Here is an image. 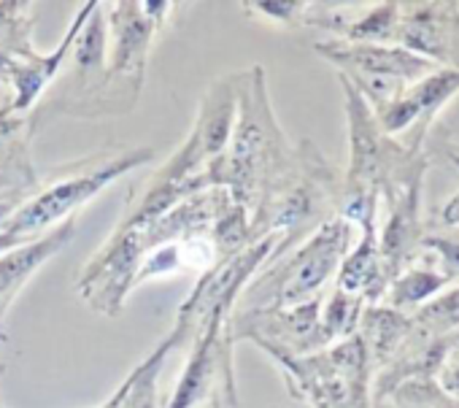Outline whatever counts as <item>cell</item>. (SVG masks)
Listing matches in <instances>:
<instances>
[{
  "instance_id": "cell-1",
  "label": "cell",
  "mask_w": 459,
  "mask_h": 408,
  "mask_svg": "<svg viewBox=\"0 0 459 408\" xmlns=\"http://www.w3.org/2000/svg\"><path fill=\"white\" fill-rule=\"evenodd\" d=\"M316 52H322L333 65L343 71V79L359 92V98L368 103L373 114L397 100L411 84L437 71L435 63L400 47L351 44L341 39L319 44Z\"/></svg>"
},
{
  "instance_id": "cell-2",
  "label": "cell",
  "mask_w": 459,
  "mask_h": 408,
  "mask_svg": "<svg viewBox=\"0 0 459 408\" xmlns=\"http://www.w3.org/2000/svg\"><path fill=\"white\" fill-rule=\"evenodd\" d=\"M146 157H149V152L125 154L122 160L100 162V165H95L87 173H74L68 178H60L55 187H49L47 192H41L30 203H25L22 209H17L14 217L6 222L4 233H9L14 239H22L25 244L33 241L39 236V230L49 228L52 222H57L60 217H65L68 212H74L76 206H82L84 200H90L92 195H98L108 181H114L130 165L143 162Z\"/></svg>"
},
{
  "instance_id": "cell-3",
  "label": "cell",
  "mask_w": 459,
  "mask_h": 408,
  "mask_svg": "<svg viewBox=\"0 0 459 408\" xmlns=\"http://www.w3.org/2000/svg\"><path fill=\"white\" fill-rule=\"evenodd\" d=\"M459 92V71L437 68L427 79L411 84L397 100L386 109L376 111L378 127L403 143L408 152L427 149V130L437 119V114L448 106V100Z\"/></svg>"
},
{
  "instance_id": "cell-4",
  "label": "cell",
  "mask_w": 459,
  "mask_h": 408,
  "mask_svg": "<svg viewBox=\"0 0 459 408\" xmlns=\"http://www.w3.org/2000/svg\"><path fill=\"white\" fill-rule=\"evenodd\" d=\"M354 225L341 214L322 222L314 239L284 265V276L279 282V306H303L311 300L325 282L343 265Z\"/></svg>"
},
{
  "instance_id": "cell-5",
  "label": "cell",
  "mask_w": 459,
  "mask_h": 408,
  "mask_svg": "<svg viewBox=\"0 0 459 408\" xmlns=\"http://www.w3.org/2000/svg\"><path fill=\"white\" fill-rule=\"evenodd\" d=\"M437 68L459 71V4H400L394 44Z\"/></svg>"
},
{
  "instance_id": "cell-6",
  "label": "cell",
  "mask_w": 459,
  "mask_h": 408,
  "mask_svg": "<svg viewBox=\"0 0 459 408\" xmlns=\"http://www.w3.org/2000/svg\"><path fill=\"white\" fill-rule=\"evenodd\" d=\"M74 233H76V217L63 222L52 236H47L41 241H30V244H25L20 249L6 252V257L0 260V319H4V314L12 306V300L20 295V290L30 279V273L39 271L41 263L55 257L74 239Z\"/></svg>"
},
{
  "instance_id": "cell-7",
  "label": "cell",
  "mask_w": 459,
  "mask_h": 408,
  "mask_svg": "<svg viewBox=\"0 0 459 408\" xmlns=\"http://www.w3.org/2000/svg\"><path fill=\"white\" fill-rule=\"evenodd\" d=\"M389 284H392V279H389L381 252H378L376 228H365L359 247L351 255H346V260H343V268L338 273V290L349 292V295H359L362 300H370L376 306L378 300H384Z\"/></svg>"
},
{
  "instance_id": "cell-8",
  "label": "cell",
  "mask_w": 459,
  "mask_h": 408,
  "mask_svg": "<svg viewBox=\"0 0 459 408\" xmlns=\"http://www.w3.org/2000/svg\"><path fill=\"white\" fill-rule=\"evenodd\" d=\"M0 189L9 195H30L39 189V178L30 168L28 127L25 119L12 111H0Z\"/></svg>"
},
{
  "instance_id": "cell-9",
  "label": "cell",
  "mask_w": 459,
  "mask_h": 408,
  "mask_svg": "<svg viewBox=\"0 0 459 408\" xmlns=\"http://www.w3.org/2000/svg\"><path fill=\"white\" fill-rule=\"evenodd\" d=\"M362 333H357L362 338L370 370H381L384 365H389V360L400 352V346L405 343L408 333H411V314L394 311L389 306H368L362 311L359 319Z\"/></svg>"
},
{
  "instance_id": "cell-10",
  "label": "cell",
  "mask_w": 459,
  "mask_h": 408,
  "mask_svg": "<svg viewBox=\"0 0 459 408\" xmlns=\"http://www.w3.org/2000/svg\"><path fill=\"white\" fill-rule=\"evenodd\" d=\"M448 284H451V279H446L440 273V268L435 265V260L427 252H419V257L389 284L384 300L394 311L416 314L421 306H427L440 292H446Z\"/></svg>"
},
{
  "instance_id": "cell-11",
  "label": "cell",
  "mask_w": 459,
  "mask_h": 408,
  "mask_svg": "<svg viewBox=\"0 0 459 408\" xmlns=\"http://www.w3.org/2000/svg\"><path fill=\"white\" fill-rule=\"evenodd\" d=\"M397 17H400V4H378L359 22L346 25L343 41L392 47L394 44V30H397Z\"/></svg>"
},
{
  "instance_id": "cell-12",
  "label": "cell",
  "mask_w": 459,
  "mask_h": 408,
  "mask_svg": "<svg viewBox=\"0 0 459 408\" xmlns=\"http://www.w3.org/2000/svg\"><path fill=\"white\" fill-rule=\"evenodd\" d=\"M411 322L419 333L429 338H443L459 330V287L440 292L435 300L421 306L416 314H411Z\"/></svg>"
},
{
  "instance_id": "cell-13",
  "label": "cell",
  "mask_w": 459,
  "mask_h": 408,
  "mask_svg": "<svg viewBox=\"0 0 459 408\" xmlns=\"http://www.w3.org/2000/svg\"><path fill=\"white\" fill-rule=\"evenodd\" d=\"M365 311V300L359 295H349L335 290L333 300L327 303L325 319H322V333L330 341H346L351 335H357L359 330V319Z\"/></svg>"
},
{
  "instance_id": "cell-14",
  "label": "cell",
  "mask_w": 459,
  "mask_h": 408,
  "mask_svg": "<svg viewBox=\"0 0 459 408\" xmlns=\"http://www.w3.org/2000/svg\"><path fill=\"white\" fill-rule=\"evenodd\" d=\"M419 252H427L446 279L451 282L459 279V228L427 230Z\"/></svg>"
},
{
  "instance_id": "cell-15",
  "label": "cell",
  "mask_w": 459,
  "mask_h": 408,
  "mask_svg": "<svg viewBox=\"0 0 459 408\" xmlns=\"http://www.w3.org/2000/svg\"><path fill=\"white\" fill-rule=\"evenodd\" d=\"M432 378L437 381V386L446 395L459 397V330L451 333V335H443L437 341Z\"/></svg>"
},
{
  "instance_id": "cell-16",
  "label": "cell",
  "mask_w": 459,
  "mask_h": 408,
  "mask_svg": "<svg viewBox=\"0 0 459 408\" xmlns=\"http://www.w3.org/2000/svg\"><path fill=\"white\" fill-rule=\"evenodd\" d=\"M448 160L459 168V152H448ZM437 222L443 228H459V192L437 212Z\"/></svg>"
},
{
  "instance_id": "cell-17",
  "label": "cell",
  "mask_w": 459,
  "mask_h": 408,
  "mask_svg": "<svg viewBox=\"0 0 459 408\" xmlns=\"http://www.w3.org/2000/svg\"><path fill=\"white\" fill-rule=\"evenodd\" d=\"M133 378H135V376L130 373V376H127V378L122 381V386L117 389V395H114V397H111L108 403H103L100 408H119V405H122V400H125V395H127V392H130V386H133Z\"/></svg>"
},
{
  "instance_id": "cell-18",
  "label": "cell",
  "mask_w": 459,
  "mask_h": 408,
  "mask_svg": "<svg viewBox=\"0 0 459 408\" xmlns=\"http://www.w3.org/2000/svg\"><path fill=\"white\" fill-rule=\"evenodd\" d=\"M316 408H330L327 403H322V400H316Z\"/></svg>"
}]
</instances>
